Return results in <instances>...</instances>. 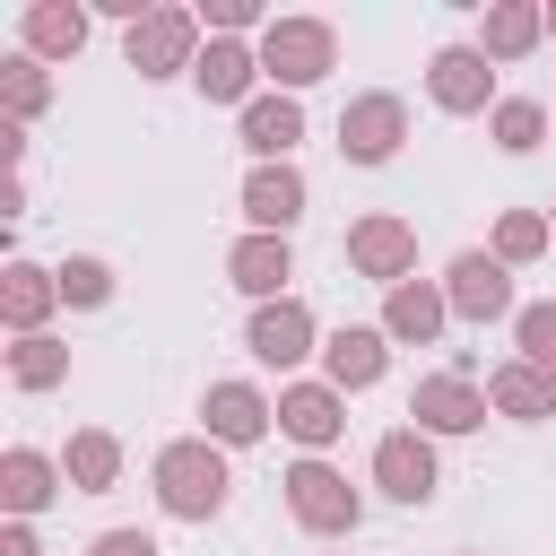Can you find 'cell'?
Wrapping results in <instances>:
<instances>
[{"mask_svg":"<svg viewBox=\"0 0 556 556\" xmlns=\"http://www.w3.org/2000/svg\"><path fill=\"white\" fill-rule=\"evenodd\" d=\"M0 556H43V539H35V521H9V530H0Z\"/></svg>","mask_w":556,"mask_h":556,"instance_id":"34","label":"cell"},{"mask_svg":"<svg viewBox=\"0 0 556 556\" xmlns=\"http://www.w3.org/2000/svg\"><path fill=\"white\" fill-rule=\"evenodd\" d=\"M348 269H356V278H374V287L391 295L400 278H417V226H408V217H391V208L356 217V226H348Z\"/></svg>","mask_w":556,"mask_h":556,"instance_id":"7","label":"cell"},{"mask_svg":"<svg viewBox=\"0 0 556 556\" xmlns=\"http://www.w3.org/2000/svg\"><path fill=\"white\" fill-rule=\"evenodd\" d=\"M200 26L243 43V35H252V26H269V17H261V0H208V9H200Z\"/></svg>","mask_w":556,"mask_h":556,"instance_id":"32","label":"cell"},{"mask_svg":"<svg viewBox=\"0 0 556 556\" xmlns=\"http://www.w3.org/2000/svg\"><path fill=\"white\" fill-rule=\"evenodd\" d=\"M278 434H295L313 460L348 434V391H330V382H287L278 391Z\"/></svg>","mask_w":556,"mask_h":556,"instance_id":"14","label":"cell"},{"mask_svg":"<svg viewBox=\"0 0 556 556\" xmlns=\"http://www.w3.org/2000/svg\"><path fill=\"white\" fill-rule=\"evenodd\" d=\"M122 61H130L139 78L191 70V61H200V9H148V17L122 35Z\"/></svg>","mask_w":556,"mask_h":556,"instance_id":"4","label":"cell"},{"mask_svg":"<svg viewBox=\"0 0 556 556\" xmlns=\"http://www.w3.org/2000/svg\"><path fill=\"white\" fill-rule=\"evenodd\" d=\"M17 35H26L35 61H78V52H87V9H70V0H35V9L17 17Z\"/></svg>","mask_w":556,"mask_h":556,"instance_id":"24","label":"cell"},{"mask_svg":"<svg viewBox=\"0 0 556 556\" xmlns=\"http://www.w3.org/2000/svg\"><path fill=\"white\" fill-rule=\"evenodd\" d=\"M61 304H78V313L113 304V269H104L96 252H70V261H61Z\"/></svg>","mask_w":556,"mask_h":556,"instance_id":"31","label":"cell"},{"mask_svg":"<svg viewBox=\"0 0 556 556\" xmlns=\"http://www.w3.org/2000/svg\"><path fill=\"white\" fill-rule=\"evenodd\" d=\"M43 104H52V70H43L35 52H9V61H0V113H9V122H35Z\"/></svg>","mask_w":556,"mask_h":556,"instance_id":"26","label":"cell"},{"mask_svg":"<svg viewBox=\"0 0 556 556\" xmlns=\"http://www.w3.org/2000/svg\"><path fill=\"white\" fill-rule=\"evenodd\" d=\"M304 174L295 165H252L243 174V217H252V235H287L295 217H304Z\"/></svg>","mask_w":556,"mask_h":556,"instance_id":"18","label":"cell"},{"mask_svg":"<svg viewBox=\"0 0 556 556\" xmlns=\"http://www.w3.org/2000/svg\"><path fill=\"white\" fill-rule=\"evenodd\" d=\"M513 356H530V365L556 374V295H539V304L513 313Z\"/></svg>","mask_w":556,"mask_h":556,"instance_id":"30","label":"cell"},{"mask_svg":"<svg viewBox=\"0 0 556 556\" xmlns=\"http://www.w3.org/2000/svg\"><path fill=\"white\" fill-rule=\"evenodd\" d=\"M547 43V0H495L486 17H478V52L486 61H521V52H539Z\"/></svg>","mask_w":556,"mask_h":556,"instance_id":"23","label":"cell"},{"mask_svg":"<svg viewBox=\"0 0 556 556\" xmlns=\"http://www.w3.org/2000/svg\"><path fill=\"white\" fill-rule=\"evenodd\" d=\"M226 278H235L252 304H278V295H287V278H295V252H287V235H243V243L226 252Z\"/></svg>","mask_w":556,"mask_h":556,"instance_id":"21","label":"cell"},{"mask_svg":"<svg viewBox=\"0 0 556 556\" xmlns=\"http://www.w3.org/2000/svg\"><path fill=\"white\" fill-rule=\"evenodd\" d=\"M61 478H70V495H104V486H122V443H113L104 426H78V434L61 443Z\"/></svg>","mask_w":556,"mask_h":556,"instance_id":"25","label":"cell"},{"mask_svg":"<svg viewBox=\"0 0 556 556\" xmlns=\"http://www.w3.org/2000/svg\"><path fill=\"white\" fill-rule=\"evenodd\" d=\"M52 304H61V269H43V261H9L0 269V321L17 339H35L52 321Z\"/></svg>","mask_w":556,"mask_h":556,"instance_id":"19","label":"cell"},{"mask_svg":"<svg viewBox=\"0 0 556 556\" xmlns=\"http://www.w3.org/2000/svg\"><path fill=\"white\" fill-rule=\"evenodd\" d=\"M252 52H261V78L278 96H304V87H321L339 70V26L330 17H269Z\"/></svg>","mask_w":556,"mask_h":556,"instance_id":"2","label":"cell"},{"mask_svg":"<svg viewBox=\"0 0 556 556\" xmlns=\"http://www.w3.org/2000/svg\"><path fill=\"white\" fill-rule=\"evenodd\" d=\"M148 486H156V504H165L174 521H217V513H226V495H235L226 443H208V434L165 443V452L148 460Z\"/></svg>","mask_w":556,"mask_h":556,"instance_id":"1","label":"cell"},{"mask_svg":"<svg viewBox=\"0 0 556 556\" xmlns=\"http://www.w3.org/2000/svg\"><path fill=\"white\" fill-rule=\"evenodd\" d=\"M547 243H556L547 208H504V217H495V243H486V252H495L504 269H521V261H539Z\"/></svg>","mask_w":556,"mask_h":556,"instance_id":"29","label":"cell"},{"mask_svg":"<svg viewBox=\"0 0 556 556\" xmlns=\"http://www.w3.org/2000/svg\"><path fill=\"white\" fill-rule=\"evenodd\" d=\"M191 87H200L208 104H252V87H261V52L235 43V35H208L200 61H191Z\"/></svg>","mask_w":556,"mask_h":556,"instance_id":"16","label":"cell"},{"mask_svg":"<svg viewBox=\"0 0 556 556\" xmlns=\"http://www.w3.org/2000/svg\"><path fill=\"white\" fill-rule=\"evenodd\" d=\"M486 139H495L504 156H530V148L547 139V104H539V96H504V104L486 113Z\"/></svg>","mask_w":556,"mask_h":556,"instance_id":"28","label":"cell"},{"mask_svg":"<svg viewBox=\"0 0 556 556\" xmlns=\"http://www.w3.org/2000/svg\"><path fill=\"white\" fill-rule=\"evenodd\" d=\"M400 139H408V104H400L391 87L339 104V156H348V165H391Z\"/></svg>","mask_w":556,"mask_h":556,"instance_id":"6","label":"cell"},{"mask_svg":"<svg viewBox=\"0 0 556 556\" xmlns=\"http://www.w3.org/2000/svg\"><path fill=\"white\" fill-rule=\"evenodd\" d=\"M443 321H452L443 278H400V287L382 295V330H391V348H434Z\"/></svg>","mask_w":556,"mask_h":556,"instance_id":"15","label":"cell"},{"mask_svg":"<svg viewBox=\"0 0 556 556\" xmlns=\"http://www.w3.org/2000/svg\"><path fill=\"white\" fill-rule=\"evenodd\" d=\"M9 382H17V391H61V382H70V348H61L52 330L17 339V348H9Z\"/></svg>","mask_w":556,"mask_h":556,"instance_id":"27","label":"cell"},{"mask_svg":"<svg viewBox=\"0 0 556 556\" xmlns=\"http://www.w3.org/2000/svg\"><path fill=\"white\" fill-rule=\"evenodd\" d=\"M547 226H556V208H547Z\"/></svg>","mask_w":556,"mask_h":556,"instance_id":"36","label":"cell"},{"mask_svg":"<svg viewBox=\"0 0 556 556\" xmlns=\"http://www.w3.org/2000/svg\"><path fill=\"white\" fill-rule=\"evenodd\" d=\"M382 374H391V330L382 321H348V330L321 339V382L330 391H374Z\"/></svg>","mask_w":556,"mask_h":556,"instance_id":"12","label":"cell"},{"mask_svg":"<svg viewBox=\"0 0 556 556\" xmlns=\"http://www.w3.org/2000/svg\"><path fill=\"white\" fill-rule=\"evenodd\" d=\"M426 96H434V113H452V122L504 104V96H495V61H486L478 43H443V52L426 61Z\"/></svg>","mask_w":556,"mask_h":556,"instance_id":"5","label":"cell"},{"mask_svg":"<svg viewBox=\"0 0 556 556\" xmlns=\"http://www.w3.org/2000/svg\"><path fill=\"white\" fill-rule=\"evenodd\" d=\"M374 486H382L391 504H434V486H443V469H434V434L391 426V434L374 443Z\"/></svg>","mask_w":556,"mask_h":556,"instance_id":"10","label":"cell"},{"mask_svg":"<svg viewBox=\"0 0 556 556\" xmlns=\"http://www.w3.org/2000/svg\"><path fill=\"white\" fill-rule=\"evenodd\" d=\"M278 486H287V513H295L313 539H348V530L365 521V495L348 486V469H330V460H313V452H304Z\"/></svg>","mask_w":556,"mask_h":556,"instance_id":"3","label":"cell"},{"mask_svg":"<svg viewBox=\"0 0 556 556\" xmlns=\"http://www.w3.org/2000/svg\"><path fill=\"white\" fill-rule=\"evenodd\" d=\"M486 400H495V417L539 426V417H556V374H547V365H530V356H504V365L486 374Z\"/></svg>","mask_w":556,"mask_h":556,"instance_id":"22","label":"cell"},{"mask_svg":"<svg viewBox=\"0 0 556 556\" xmlns=\"http://www.w3.org/2000/svg\"><path fill=\"white\" fill-rule=\"evenodd\" d=\"M61 486H70V478H61L52 452H35V443H9V452H0V504H9V521H35Z\"/></svg>","mask_w":556,"mask_h":556,"instance_id":"17","label":"cell"},{"mask_svg":"<svg viewBox=\"0 0 556 556\" xmlns=\"http://www.w3.org/2000/svg\"><path fill=\"white\" fill-rule=\"evenodd\" d=\"M460 556H469V547H460Z\"/></svg>","mask_w":556,"mask_h":556,"instance_id":"37","label":"cell"},{"mask_svg":"<svg viewBox=\"0 0 556 556\" xmlns=\"http://www.w3.org/2000/svg\"><path fill=\"white\" fill-rule=\"evenodd\" d=\"M547 35H556V0H547Z\"/></svg>","mask_w":556,"mask_h":556,"instance_id":"35","label":"cell"},{"mask_svg":"<svg viewBox=\"0 0 556 556\" xmlns=\"http://www.w3.org/2000/svg\"><path fill=\"white\" fill-rule=\"evenodd\" d=\"M243 348L261 356V365H304V356H321V321H313V304L304 295H278V304H252V321H243Z\"/></svg>","mask_w":556,"mask_h":556,"instance_id":"9","label":"cell"},{"mask_svg":"<svg viewBox=\"0 0 556 556\" xmlns=\"http://www.w3.org/2000/svg\"><path fill=\"white\" fill-rule=\"evenodd\" d=\"M443 304H452V321H513V313H521V304H513V269H504L495 252H452Z\"/></svg>","mask_w":556,"mask_h":556,"instance_id":"8","label":"cell"},{"mask_svg":"<svg viewBox=\"0 0 556 556\" xmlns=\"http://www.w3.org/2000/svg\"><path fill=\"white\" fill-rule=\"evenodd\" d=\"M486 391L469 382V374H426L417 391H408V417H417V434H478L486 426Z\"/></svg>","mask_w":556,"mask_h":556,"instance_id":"13","label":"cell"},{"mask_svg":"<svg viewBox=\"0 0 556 556\" xmlns=\"http://www.w3.org/2000/svg\"><path fill=\"white\" fill-rule=\"evenodd\" d=\"M269 426H278V400H269L261 382H208V391H200V434H208V443L235 452V443H261Z\"/></svg>","mask_w":556,"mask_h":556,"instance_id":"11","label":"cell"},{"mask_svg":"<svg viewBox=\"0 0 556 556\" xmlns=\"http://www.w3.org/2000/svg\"><path fill=\"white\" fill-rule=\"evenodd\" d=\"M235 130H243V148H252L261 165H287V156H295V139H304V104L269 87V96H252V104H243V122H235Z\"/></svg>","mask_w":556,"mask_h":556,"instance_id":"20","label":"cell"},{"mask_svg":"<svg viewBox=\"0 0 556 556\" xmlns=\"http://www.w3.org/2000/svg\"><path fill=\"white\" fill-rule=\"evenodd\" d=\"M87 556H165V547H156L148 530H96V547H87Z\"/></svg>","mask_w":556,"mask_h":556,"instance_id":"33","label":"cell"}]
</instances>
